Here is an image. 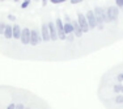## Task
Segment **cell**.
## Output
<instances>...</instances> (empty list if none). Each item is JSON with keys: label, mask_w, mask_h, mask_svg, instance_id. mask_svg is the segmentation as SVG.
I'll list each match as a JSON object with an SVG mask.
<instances>
[{"label": "cell", "mask_w": 123, "mask_h": 109, "mask_svg": "<svg viewBox=\"0 0 123 109\" xmlns=\"http://www.w3.org/2000/svg\"><path fill=\"white\" fill-rule=\"evenodd\" d=\"M0 1H5V0H0Z\"/></svg>", "instance_id": "30"}, {"label": "cell", "mask_w": 123, "mask_h": 109, "mask_svg": "<svg viewBox=\"0 0 123 109\" xmlns=\"http://www.w3.org/2000/svg\"><path fill=\"white\" fill-rule=\"evenodd\" d=\"M25 109H30V108H25Z\"/></svg>", "instance_id": "31"}, {"label": "cell", "mask_w": 123, "mask_h": 109, "mask_svg": "<svg viewBox=\"0 0 123 109\" xmlns=\"http://www.w3.org/2000/svg\"><path fill=\"white\" fill-rule=\"evenodd\" d=\"M117 80L119 82V84H122V82H123V72H119L118 75H117Z\"/></svg>", "instance_id": "19"}, {"label": "cell", "mask_w": 123, "mask_h": 109, "mask_svg": "<svg viewBox=\"0 0 123 109\" xmlns=\"http://www.w3.org/2000/svg\"><path fill=\"white\" fill-rule=\"evenodd\" d=\"M3 36L5 37V40H11V38H13V26L12 25L5 26V30H4V34H3Z\"/></svg>", "instance_id": "11"}, {"label": "cell", "mask_w": 123, "mask_h": 109, "mask_svg": "<svg viewBox=\"0 0 123 109\" xmlns=\"http://www.w3.org/2000/svg\"><path fill=\"white\" fill-rule=\"evenodd\" d=\"M20 41H21L22 45H29L30 43V29L29 28H22Z\"/></svg>", "instance_id": "8"}, {"label": "cell", "mask_w": 123, "mask_h": 109, "mask_svg": "<svg viewBox=\"0 0 123 109\" xmlns=\"http://www.w3.org/2000/svg\"><path fill=\"white\" fill-rule=\"evenodd\" d=\"M41 38H42L43 42H50V32H49V26L47 22H42L41 25Z\"/></svg>", "instance_id": "7"}, {"label": "cell", "mask_w": 123, "mask_h": 109, "mask_svg": "<svg viewBox=\"0 0 123 109\" xmlns=\"http://www.w3.org/2000/svg\"><path fill=\"white\" fill-rule=\"evenodd\" d=\"M69 3H71V4H80V3H83V0H69Z\"/></svg>", "instance_id": "22"}, {"label": "cell", "mask_w": 123, "mask_h": 109, "mask_svg": "<svg viewBox=\"0 0 123 109\" xmlns=\"http://www.w3.org/2000/svg\"><path fill=\"white\" fill-rule=\"evenodd\" d=\"M74 38H75L74 34H68V36H67V38H66V41H68V42H72V41H74Z\"/></svg>", "instance_id": "20"}, {"label": "cell", "mask_w": 123, "mask_h": 109, "mask_svg": "<svg viewBox=\"0 0 123 109\" xmlns=\"http://www.w3.org/2000/svg\"><path fill=\"white\" fill-rule=\"evenodd\" d=\"M77 22H79V25H80V28L83 29V33H88V32L90 30L85 14H83L81 12H77Z\"/></svg>", "instance_id": "3"}, {"label": "cell", "mask_w": 123, "mask_h": 109, "mask_svg": "<svg viewBox=\"0 0 123 109\" xmlns=\"http://www.w3.org/2000/svg\"><path fill=\"white\" fill-rule=\"evenodd\" d=\"M47 26H49V32H50V40L51 41H58V32H56V26H55V22L52 21H49L47 22Z\"/></svg>", "instance_id": "9"}, {"label": "cell", "mask_w": 123, "mask_h": 109, "mask_svg": "<svg viewBox=\"0 0 123 109\" xmlns=\"http://www.w3.org/2000/svg\"><path fill=\"white\" fill-rule=\"evenodd\" d=\"M72 25H74V36L75 37H81L83 36V29L80 28V25H79V22H77V20H74L72 21Z\"/></svg>", "instance_id": "10"}, {"label": "cell", "mask_w": 123, "mask_h": 109, "mask_svg": "<svg viewBox=\"0 0 123 109\" xmlns=\"http://www.w3.org/2000/svg\"><path fill=\"white\" fill-rule=\"evenodd\" d=\"M14 109H25V107H24L22 102H18V104H16V108H14Z\"/></svg>", "instance_id": "21"}, {"label": "cell", "mask_w": 123, "mask_h": 109, "mask_svg": "<svg viewBox=\"0 0 123 109\" xmlns=\"http://www.w3.org/2000/svg\"><path fill=\"white\" fill-rule=\"evenodd\" d=\"M36 1H38V0H36Z\"/></svg>", "instance_id": "32"}, {"label": "cell", "mask_w": 123, "mask_h": 109, "mask_svg": "<svg viewBox=\"0 0 123 109\" xmlns=\"http://www.w3.org/2000/svg\"><path fill=\"white\" fill-rule=\"evenodd\" d=\"M64 21H66V22H72L71 21V17H69L68 14H64Z\"/></svg>", "instance_id": "23"}, {"label": "cell", "mask_w": 123, "mask_h": 109, "mask_svg": "<svg viewBox=\"0 0 123 109\" xmlns=\"http://www.w3.org/2000/svg\"><path fill=\"white\" fill-rule=\"evenodd\" d=\"M21 32H22V29L20 28V25H13V38L14 40H20Z\"/></svg>", "instance_id": "13"}, {"label": "cell", "mask_w": 123, "mask_h": 109, "mask_svg": "<svg viewBox=\"0 0 123 109\" xmlns=\"http://www.w3.org/2000/svg\"><path fill=\"white\" fill-rule=\"evenodd\" d=\"M14 108H16V104H14V102H11V104L7 107V109H14Z\"/></svg>", "instance_id": "25"}, {"label": "cell", "mask_w": 123, "mask_h": 109, "mask_svg": "<svg viewBox=\"0 0 123 109\" xmlns=\"http://www.w3.org/2000/svg\"><path fill=\"white\" fill-rule=\"evenodd\" d=\"M55 26H56V32H58V38L62 41H66L67 38V34L64 33V29H63V22H62V19L58 17L55 20Z\"/></svg>", "instance_id": "4"}, {"label": "cell", "mask_w": 123, "mask_h": 109, "mask_svg": "<svg viewBox=\"0 0 123 109\" xmlns=\"http://www.w3.org/2000/svg\"><path fill=\"white\" fill-rule=\"evenodd\" d=\"M60 1H62V3H64V1H67V0H60Z\"/></svg>", "instance_id": "29"}, {"label": "cell", "mask_w": 123, "mask_h": 109, "mask_svg": "<svg viewBox=\"0 0 123 109\" xmlns=\"http://www.w3.org/2000/svg\"><path fill=\"white\" fill-rule=\"evenodd\" d=\"M106 14H107V19H109V21H117L119 17V8L114 7V5H111V7H107L106 8Z\"/></svg>", "instance_id": "2"}, {"label": "cell", "mask_w": 123, "mask_h": 109, "mask_svg": "<svg viewBox=\"0 0 123 109\" xmlns=\"http://www.w3.org/2000/svg\"><path fill=\"white\" fill-rule=\"evenodd\" d=\"M5 26H7V24H4V22H1V21H0V34H4Z\"/></svg>", "instance_id": "18"}, {"label": "cell", "mask_w": 123, "mask_h": 109, "mask_svg": "<svg viewBox=\"0 0 123 109\" xmlns=\"http://www.w3.org/2000/svg\"><path fill=\"white\" fill-rule=\"evenodd\" d=\"M30 3H31V0H24V1L21 3V8H22V9H25V8H28L29 5H30Z\"/></svg>", "instance_id": "16"}, {"label": "cell", "mask_w": 123, "mask_h": 109, "mask_svg": "<svg viewBox=\"0 0 123 109\" xmlns=\"http://www.w3.org/2000/svg\"><path fill=\"white\" fill-rule=\"evenodd\" d=\"M93 12H94V14H96V19H97L98 21H102L104 24H106V22H110V21H109V19H107L106 9H104L102 7H94Z\"/></svg>", "instance_id": "1"}, {"label": "cell", "mask_w": 123, "mask_h": 109, "mask_svg": "<svg viewBox=\"0 0 123 109\" xmlns=\"http://www.w3.org/2000/svg\"><path fill=\"white\" fill-rule=\"evenodd\" d=\"M41 41H42V38H41V33L37 30V29H31V30H30V43H29V45L37 46Z\"/></svg>", "instance_id": "6"}, {"label": "cell", "mask_w": 123, "mask_h": 109, "mask_svg": "<svg viewBox=\"0 0 123 109\" xmlns=\"http://www.w3.org/2000/svg\"><path fill=\"white\" fill-rule=\"evenodd\" d=\"M47 3H49V0H42V7H46Z\"/></svg>", "instance_id": "27"}, {"label": "cell", "mask_w": 123, "mask_h": 109, "mask_svg": "<svg viewBox=\"0 0 123 109\" xmlns=\"http://www.w3.org/2000/svg\"><path fill=\"white\" fill-rule=\"evenodd\" d=\"M114 102H115V104H123V95L115 96V99H114Z\"/></svg>", "instance_id": "15"}, {"label": "cell", "mask_w": 123, "mask_h": 109, "mask_svg": "<svg viewBox=\"0 0 123 109\" xmlns=\"http://www.w3.org/2000/svg\"><path fill=\"white\" fill-rule=\"evenodd\" d=\"M85 17H86L88 25H89L90 29L97 28V19H96V14H94V12H93L92 9H89V11L85 13Z\"/></svg>", "instance_id": "5"}, {"label": "cell", "mask_w": 123, "mask_h": 109, "mask_svg": "<svg viewBox=\"0 0 123 109\" xmlns=\"http://www.w3.org/2000/svg\"><path fill=\"white\" fill-rule=\"evenodd\" d=\"M8 20H9V21H14V20H16V16H14V14H8Z\"/></svg>", "instance_id": "24"}, {"label": "cell", "mask_w": 123, "mask_h": 109, "mask_svg": "<svg viewBox=\"0 0 123 109\" xmlns=\"http://www.w3.org/2000/svg\"><path fill=\"white\" fill-rule=\"evenodd\" d=\"M63 29H64V33H66L67 36H68V34H74V25H72V22H64Z\"/></svg>", "instance_id": "12"}, {"label": "cell", "mask_w": 123, "mask_h": 109, "mask_svg": "<svg viewBox=\"0 0 123 109\" xmlns=\"http://www.w3.org/2000/svg\"><path fill=\"white\" fill-rule=\"evenodd\" d=\"M115 7L119 9H123V0H115Z\"/></svg>", "instance_id": "17"}, {"label": "cell", "mask_w": 123, "mask_h": 109, "mask_svg": "<svg viewBox=\"0 0 123 109\" xmlns=\"http://www.w3.org/2000/svg\"><path fill=\"white\" fill-rule=\"evenodd\" d=\"M13 1H14V3H18V1H20V0H13Z\"/></svg>", "instance_id": "28"}, {"label": "cell", "mask_w": 123, "mask_h": 109, "mask_svg": "<svg viewBox=\"0 0 123 109\" xmlns=\"http://www.w3.org/2000/svg\"><path fill=\"white\" fill-rule=\"evenodd\" d=\"M49 1H51L52 4H59V3H62L60 0H49Z\"/></svg>", "instance_id": "26"}, {"label": "cell", "mask_w": 123, "mask_h": 109, "mask_svg": "<svg viewBox=\"0 0 123 109\" xmlns=\"http://www.w3.org/2000/svg\"><path fill=\"white\" fill-rule=\"evenodd\" d=\"M113 91L114 93H118V95H123V84H114L113 87Z\"/></svg>", "instance_id": "14"}]
</instances>
